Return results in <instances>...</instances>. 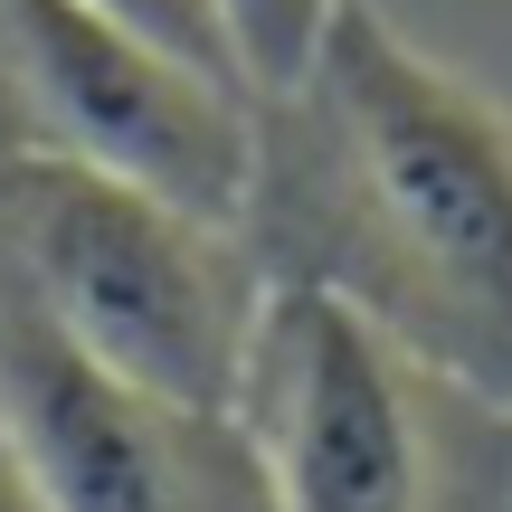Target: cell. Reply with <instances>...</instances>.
<instances>
[{
    "mask_svg": "<svg viewBox=\"0 0 512 512\" xmlns=\"http://www.w3.org/2000/svg\"><path fill=\"white\" fill-rule=\"evenodd\" d=\"M0 512H38L29 475H19V456H10V437H0Z\"/></svg>",
    "mask_w": 512,
    "mask_h": 512,
    "instance_id": "8",
    "label": "cell"
},
{
    "mask_svg": "<svg viewBox=\"0 0 512 512\" xmlns=\"http://www.w3.org/2000/svg\"><path fill=\"white\" fill-rule=\"evenodd\" d=\"M0 437L38 512H266L238 418L114 380L0 285Z\"/></svg>",
    "mask_w": 512,
    "mask_h": 512,
    "instance_id": "5",
    "label": "cell"
},
{
    "mask_svg": "<svg viewBox=\"0 0 512 512\" xmlns=\"http://www.w3.org/2000/svg\"><path fill=\"white\" fill-rule=\"evenodd\" d=\"M86 10L124 19V29H143V38H162L171 57H190V67H209V76H238L228 29H219V10H209V0H86ZM238 86H247V76H238Z\"/></svg>",
    "mask_w": 512,
    "mask_h": 512,
    "instance_id": "7",
    "label": "cell"
},
{
    "mask_svg": "<svg viewBox=\"0 0 512 512\" xmlns=\"http://www.w3.org/2000/svg\"><path fill=\"white\" fill-rule=\"evenodd\" d=\"M0 285L114 380L209 418L238 408L266 304L247 228L190 219L57 152H0Z\"/></svg>",
    "mask_w": 512,
    "mask_h": 512,
    "instance_id": "2",
    "label": "cell"
},
{
    "mask_svg": "<svg viewBox=\"0 0 512 512\" xmlns=\"http://www.w3.org/2000/svg\"><path fill=\"white\" fill-rule=\"evenodd\" d=\"M427 370L380 323L304 275L266 266L256 342L238 370V437L266 512H427Z\"/></svg>",
    "mask_w": 512,
    "mask_h": 512,
    "instance_id": "4",
    "label": "cell"
},
{
    "mask_svg": "<svg viewBox=\"0 0 512 512\" xmlns=\"http://www.w3.org/2000/svg\"><path fill=\"white\" fill-rule=\"evenodd\" d=\"M266 114L294 124H266L256 171L275 275L342 294L437 389L512 408V114L370 0L332 10L304 86Z\"/></svg>",
    "mask_w": 512,
    "mask_h": 512,
    "instance_id": "1",
    "label": "cell"
},
{
    "mask_svg": "<svg viewBox=\"0 0 512 512\" xmlns=\"http://www.w3.org/2000/svg\"><path fill=\"white\" fill-rule=\"evenodd\" d=\"M0 152H57L190 219L247 228L266 105L86 0H0Z\"/></svg>",
    "mask_w": 512,
    "mask_h": 512,
    "instance_id": "3",
    "label": "cell"
},
{
    "mask_svg": "<svg viewBox=\"0 0 512 512\" xmlns=\"http://www.w3.org/2000/svg\"><path fill=\"white\" fill-rule=\"evenodd\" d=\"M209 10L228 29V57H238L247 95L256 105H285L304 86V67H313V48H323L342 0H209Z\"/></svg>",
    "mask_w": 512,
    "mask_h": 512,
    "instance_id": "6",
    "label": "cell"
}]
</instances>
